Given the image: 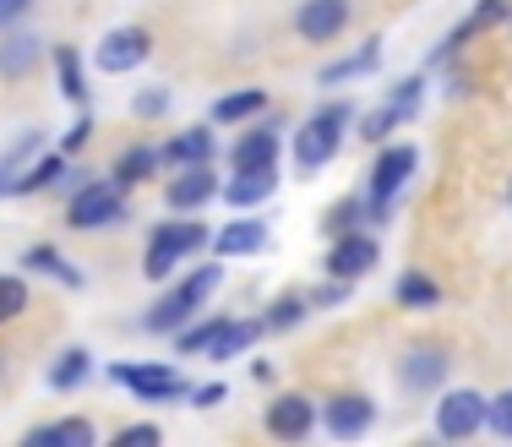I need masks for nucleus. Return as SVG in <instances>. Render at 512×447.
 <instances>
[{
    "label": "nucleus",
    "mask_w": 512,
    "mask_h": 447,
    "mask_svg": "<svg viewBox=\"0 0 512 447\" xmlns=\"http://www.w3.org/2000/svg\"><path fill=\"white\" fill-rule=\"evenodd\" d=\"M344 131H349V104H327V110H316L306 126H300V137H295V169L300 175L333 164V153L344 148Z\"/></svg>",
    "instance_id": "nucleus-1"
},
{
    "label": "nucleus",
    "mask_w": 512,
    "mask_h": 447,
    "mask_svg": "<svg viewBox=\"0 0 512 447\" xmlns=\"http://www.w3.org/2000/svg\"><path fill=\"white\" fill-rule=\"evenodd\" d=\"M218 279H224V268H218V262H207V268L191 273V279H180V284L148 311V328H153V333H175L180 322L197 317V311L207 306V295L218 289Z\"/></svg>",
    "instance_id": "nucleus-2"
},
{
    "label": "nucleus",
    "mask_w": 512,
    "mask_h": 447,
    "mask_svg": "<svg viewBox=\"0 0 512 447\" xmlns=\"http://www.w3.org/2000/svg\"><path fill=\"white\" fill-rule=\"evenodd\" d=\"M207 246V229L197 219H180V224H164V229H153V240H148V257H142V273L148 279H169V273L180 268V262L191 257V251H202Z\"/></svg>",
    "instance_id": "nucleus-3"
},
{
    "label": "nucleus",
    "mask_w": 512,
    "mask_h": 447,
    "mask_svg": "<svg viewBox=\"0 0 512 447\" xmlns=\"http://www.w3.org/2000/svg\"><path fill=\"white\" fill-rule=\"evenodd\" d=\"M414 164H420V153H414L409 142H393V148L376 153V164H371V219H376V224L393 213V197L409 186Z\"/></svg>",
    "instance_id": "nucleus-4"
},
{
    "label": "nucleus",
    "mask_w": 512,
    "mask_h": 447,
    "mask_svg": "<svg viewBox=\"0 0 512 447\" xmlns=\"http://www.w3.org/2000/svg\"><path fill=\"white\" fill-rule=\"evenodd\" d=\"M120 213H126V191L115 180H93V186H82L71 197V224L77 229H109Z\"/></svg>",
    "instance_id": "nucleus-5"
},
{
    "label": "nucleus",
    "mask_w": 512,
    "mask_h": 447,
    "mask_svg": "<svg viewBox=\"0 0 512 447\" xmlns=\"http://www.w3.org/2000/svg\"><path fill=\"white\" fill-rule=\"evenodd\" d=\"M485 409H491V398H480V393H469V388L447 393L442 404H436V437H447V442L474 437V431L485 426Z\"/></svg>",
    "instance_id": "nucleus-6"
},
{
    "label": "nucleus",
    "mask_w": 512,
    "mask_h": 447,
    "mask_svg": "<svg viewBox=\"0 0 512 447\" xmlns=\"http://www.w3.org/2000/svg\"><path fill=\"white\" fill-rule=\"evenodd\" d=\"M153 55V33L148 28H109L104 39H99V50H93V60H99V71H131V66H142V60Z\"/></svg>",
    "instance_id": "nucleus-7"
},
{
    "label": "nucleus",
    "mask_w": 512,
    "mask_h": 447,
    "mask_svg": "<svg viewBox=\"0 0 512 447\" xmlns=\"http://www.w3.org/2000/svg\"><path fill=\"white\" fill-rule=\"evenodd\" d=\"M109 377H115L120 388H131L142 404H164V398L186 393V377L169 371V366H109Z\"/></svg>",
    "instance_id": "nucleus-8"
},
{
    "label": "nucleus",
    "mask_w": 512,
    "mask_h": 447,
    "mask_svg": "<svg viewBox=\"0 0 512 447\" xmlns=\"http://www.w3.org/2000/svg\"><path fill=\"white\" fill-rule=\"evenodd\" d=\"M164 197H169V208H175V213H197L213 197H224V186H218L213 164H186V169H175V180L164 186Z\"/></svg>",
    "instance_id": "nucleus-9"
},
{
    "label": "nucleus",
    "mask_w": 512,
    "mask_h": 447,
    "mask_svg": "<svg viewBox=\"0 0 512 447\" xmlns=\"http://www.w3.org/2000/svg\"><path fill=\"white\" fill-rule=\"evenodd\" d=\"M376 262H382V251H376L371 235H360V229H349V235H333V251H327V273L333 279H360V273H376Z\"/></svg>",
    "instance_id": "nucleus-10"
},
{
    "label": "nucleus",
    "mask_w": 512,
    "mask_h": 447,
    "mask_svg": "<svg viewBox=\"0 0 512 447\" xmlns=\"http://www.w3.org/2000/svg\"><path fill=\"white\" fill-rule=\"evenodd\" d=\"M316 426V404L306 393H278L273 404H267V431H273L278 442H306Z\"/></svg>",
    "instance_id": "nucleus-11"
},
{
    "label": "nucleus",
    "mask_w": 512,
    "mask_h": 447,
    "mask_svg": "<svg viewBox=\"0 0 512 447\" xmlns=\"http://www.w3.org/2000/svg\"><path fill=\"white\" fill-rule=\"evenodd\" d=\"M295 28H300L306 44L338 39V33L349 28V0H306V6L295 11Z\"/></svg>",
    "instance_id": "nucleus-12"
},
{
    "label": "nucleus",
    "mask_w": 512,
    "mask_h": 447,
    "mask_svg": "<svg viewBox=\"0 0 512 447\" xmlns=\"http://www.w3.org/2000/svg\"><path fill=\"white\" fill-rule=\"evenodd\" d=\"M327 431L333 437H365L371 431V420H376V409H371V398H360V393H338L333 404H327Z\"/></svg>",
    "instance_id": "nucleus-13"
},
{
    "label": "nucleus",
    "mask_w": 512,
    "mask_h": 447,
    "mask_svg": "<svg viewBox=\"0 0 512 447\" xmlns=\"http://www.w3.org/2000/svg\"><path fill=\"white\" fill-rule=\"evenodd\" d=\"M158 164H169V169L213 164V131H207V126H191V131H180V137H169L164 148H158Z\"/></svg>",
    "instance_id": "nucleus-14"
},
{
    "label": "nucleus",
    "mask_w": 512,
    "mask_h": 447,
    "mask_svg": "<svg viewBox=\"0 0 512 447\" xmlns=\"http://www.w3.org/2000/svg\"><path fill=\"white\" fill-rule=\"evenodd\" d=\"M398 377H404L409 393H431V388H442V377H447V355L442 349H409Z\"/></svg>",
    "instance_id": "nucleus-15"
},
{
    "label": "nucleus",
    "mask_w": 512,
    "mask_h": 447,
    "mask_svg": "<svg viewBox=\"0 0 512 447\" xmlns=\"http://www.w3.org/2000/svg\"><path fill=\"white\" fill-rule=\"evenodd\" d=\"M262 246H267V224L262 219H235V224H224L213 235L218 257H256Z\"/></svg>",
    "instance_id": "nucleus-16"
},
{
    "label": "nucleus",
    "mask_w": 512,
    "mask_h": 447,
    "mask_svg": "<svg viewBox=\"0 0 512 447\" xmlns=\"http://www.w3.org/2000/svg\"><path fill=\"white\" fill-rule=\"evenodd\" d=\"M273 191H278L273 169H235V180L224 186V197L235 202V208H256V202H267Z\"/></svg>",
    "instance_id": "nucleus-17"
},
{
    "label": "nucleus",
    "mask_w": 512,
    "mask_h": 447,
    "mask_svg": "<svg viewBox=\"0 0 512 447\" xmlns=\"http://www.w3.org/2000/svg\"><path fill=\"white\" fill-rule=\"evenodd\" d=\"M256 333H262V322H235V317H224V322H218V333L207 338L202 355H207V360H229V355H240V349H246Z\"/></svg>",
    "instance_id": "nucleus-18"
},
{
    "label": "nucleus",
    "mask_w": 512,
    "mask_h": 447,
    "mask_svg": "<svg viewBox=\"0 0 512 447\" xmlns=\"http://www.w3.org/2000/svg\"><path fill=\"white\" fill-rule=\"evenodd\" d=\"M33 66H39V39H33V33L0 39V77H28Z\"/></svg>",
    "instance_id": "nucleus-19"
},
{
    "label": "nucleus",
    "mask_w": 512,
    "mask_h": 447,
    "mask_svg": "<svg viewBox=\"0 0 512 447\" xmlns=\"http://www.w3.org/2000/svg\"><path fill=\"white\" fill-rule=\"evenodd\" d=\"M88 442H93L88 420H55V426L28 431V447H88Z\"/></svg>",
    "instance_id": "nucleus-20"
},
{
    "label": "nucleus",
    "mask_w": 512,
    "mask_h": 447,
    "mask_svg": "<svg viewBox=\"0 0 512 447\" xmlns=\"http://www.w3.org/2000/svg\"><path fill=\"white\" fill-rule=\"evenodd\" d=\"M267 110V93L262 88H240V93H224V99L213 104V120L218 126H235V120H251Z\"/></svg>",
    "instance_id": "nucleus-21"
},
{
    "label": "nucleus",
    "mask_w": 512,
    "mask_h": 447,
    "mask_svg": "<svg viewBox=\"0 0 512 447\" xmlns=\"http://www.w3.org/2000/svg\"><path fill=\"white\" fill-rule=\"evenodd\" d=\"M55 71H60V93H66V99L77 104V110H88L93 93H88V77H82V55L60 44V50H55Z\"/></svg>",
    "instance_id": "nucleus-22"
},
{
    "label": "nucleus",
    "mask_w": 512,
    "mask_h": 447,
    "mask_svg": "<svg viewBox=\"0 0 512 447\" xmlns=\"http://www.w3.org/2000/svg\"><path fill=\"white\" fill-rule=\"evenodd\" d=\"M273 159H278L273 131H251V137L235 142V169H273Z\"/></svg>",
    "instance_id": "nucleus-23"
},
{
    "label": "nucleus",
    "mask_w": 512,
    "mask_h": 447,
    "mask_svg": "<svg viewBox=\"0 0 512 447\" xmlns=\"http://www.w3.org/2000/svg\"><path fill=\"white\" fill-rule=\"evenodd\" d=\"M153 169H158V153H153V148H126V153L115 159V186L131 191V186H142Z\"/></svg>",
    "instance_id": "nucleus-24"
},
{
    "label": "nucleus",
    "mask_w": 512,
    "mask_h": 447,
    "mask_svg": "<svg viewBox=\"0 0 512 447\" xmlns=\"http://www.w3.org/2000/svg\"><path fill=\"white\" fill-rule=\"evenodd\" d=\"M306 311H311V300L300 295V289H295V295H278L273 306L262 311V333H284V328H295V322L306 317Z\"/></svg>",
    "instance_id": "nucleus-25"
},
{
    "label": "nucleus",
    "mask_w": 512,
    "mask_h": 447,
    "mask_svg": "<svg viewBox=\"0 0 512 447\" xmlns=\"http://www.w3.org/2000/svg\"><path fill=\"white\" fill-rule=\"evenodd\" d=\"M502 17H507V0H480V6H474V17L463 22V28L453 33V39H447V50H442V60L453 55V50H458L463 39H474V33H485V28H491V22H502Z\"/></svg>",
    "instance_id": "nucleus-26"
},
{
    "label": "nucleus",
    "mask_w": 512,
    "mask_h": 447,
    "mask_svg": "<svg viewBox=\"0 0 512 447\" xmlns=\"http://www.w3.org/2000/svg\"><path fill=\"white\" fill-rule=\"evenodd\" d=\"M88 366H93L88 349H66V355L55 360V371H50V388H55V393H71L82 377H88Z\"/></svg>",
    "instance_id": "nucleus-27"
},
{
    "label": "nucleus",
    "mask_w": 512,
    "mask_h": 447,
    "mask_svg": "<svg viewBox=\"0 0 512 447\" xmlns=\"http://www.w3.org/2000/svg\"><path fill=\"white\" fill-rule=\"evenodd\" d=\"M28 268H44V273H55V279L66 284V289H82V268H71V262L60 257L55 246H33V251H28Z\"/></svg>",
    "instance_id": "nucleus-28"
},
{
    "label": "nucleus",
    "mask_w": 512,
    "mask_h": 447,
    "mask_svg": "<svg viewBox=\"0 0 512 447\" xmlns=\"http://www.w3.org/2000/svg\"><path fill=\"white\" fill-rule=\"evenodd\" d=\"M365 71H376V44H365L355 60H338V66H327V71H322V82H327V88H338V82L365 77Z\"/></svg>",
    "instance_id": "nucleus-29"
},
{
    "label": "nucleus",
    "mask_w": 512,
    "mask_h": 447,
    "mask_svg": "<svg viewBox=\"0 0 512 447\" xmlns=\"http://www.w3.org/2000/svg\"><path fill=\"white\" fill-rule=\"evenodd\" d=\"M398 300H404V306H436L442 289L425 279V273H404V279H398Z\"/></svg>",
    "instance_id": "nucleus-30"
},
{
    "label": "nucleus",
    "mask_w": 512,
    "mask_h": 447,
    "mask_svg": "<svg viewBox=\"0 0 512 447\" xmlns=\"http://www.w3.org/2000/svg\"><path fill=\"white\" fill-rule=\"evenodd\" d=\"M22 311H28V284H22V279H0V328L17 322Z\"/></svg>",
    "instance_id": "nucleus-31"
},
{
    "label": "nucleus",
    "mask_w": 512,
    "mask_h": 447,
    "mask_svg": "<svg viewBox=\"0 0 512 447\" xmlns=\"http://www.w3.org/2000/svg\"><path fill=\"white\" fill-rule=\"evenodd\" d=\"M360 197H344V202H333L327 208V235H349V229H360Z\"/></svg>",
    "instance_id": "nucleus-32"
},
{
    "label": "nucleus",
    "mask_w": 512,
    "mask_h": 447,
    "mask_svg": "<svg viewBox=\"0 0 512 447\" xmlns=\"http://www.w3.org/2000/svg\"><path fill=\"white\" fill-rule=\"evenodd\" d=\"M60 169H66L60 159H44L39 169H28V175H22V180H17V186H11V191H50L55 180H60Z\"/></svg>",
    "instance_id": "nucleus-33"
},
{
    "label": "nucleus",
    "mask_w": 512,
    "mask_h": 447,
    "mask_svg": "<svg viewBox=\"0 0 512 447\" xmlns=\"http://www.w3.org/2000/svg\"><path fill=\"white\" fill-rule=\"evenodd\" d=\"M398 120H404V110H393V104H387V110H376V115H371V120H365V126H360V137H365V142H382L387 131L398 126Z\"/></svg>",
    "instance_id": "nucleus-34"
},
{
    "label": "nucleus",
    "mask_w": 512,
    "mask_h": 447,
    "mask_svg": "<svg viewBox=\"0 0 512 447\" xmlns=\"http://www.w3.org/2000/svg\"><path fill=\"white\" fill-rule=\"evenodd\" d=\"M485 426H491L496 437H512V393L491 398V409H485Z\"/></svg>",
    "instance_id": "nucleus-35"
},
{
    "label": "nucleus",
    "mask_w": 512,
    "mask_h": 447,
    "mask_svg": "<svg viewBox=\"0 0 512 447\" xmlns=\"http://www.w3.org/2000/svg\"><path fill=\"white\" fill-rule=\"evenodd\" d=\"M169 104H175V99H169V88H142V93H137V115H142V120H158Z\"/></svg>",
    "instance_id": "nucleus-36"
},
{
    "label": "nucleus",
    "mask_w": 512,
    "mask_h": 447,
    "mask_svg": "<svg viewBox=\"0 0 512 447\" xmlns=\"http://www.w3.org/2000/svg\"><path fill=\"white\" fill-rule=\"evenodd\" d=\"M218 322H224V317H202L197 328H186V333H180V349H186V355H197V349H207V338L218 333Z\"/></svg>",
    "instance_id": "nucleus-37"
},
{
    "label": "nucleus",
    "mask_w": 512,
    "mask_h": 447,
    "mask_svg": "<svg viewBox=\"0 0 512 447\" xmlns=\"http://www.w3.org/2000/svg\"><path fill=\"white\" fill-rule=\"evenodd\" d=\"M164 442V431L158 426H126V431H115V447H158Z\"/></svg>",
    "instance_id": "nucleus-38"
},
{
    "label": "nucleus",
    "mask_w": 512,
    "mask_h": 447,
    "mask_svg": "<svg viewBox=\"0 0 512 447\" xmlns=\"http://www.w3.org/2000/svg\"><path fill=\"white\" fill-rule=\"evenodd\" d=\"M88 137H93V120H88V115H82V120H77V126H71V131H66V142H60V153H82V148H88Z\"/></svg>",
    "instance_id": "nucleus-39"
},
{
    "label": "nucleus",
    "mask_w": 512,
    "mask_h": 447,
    "mask_svg": "<svg viewBox=\"0 0 512 447\" xmlns=\"http://www.w3.org/2000/svg\"><path fill=\"white\" fill-rule=\"evenodd\" d=\"M414 99H420V77H409V82H398V88H393V110H414Z\"/></svg>",
    "instance_id": "nucleus-40"
},
{
    "label": "nucleus",
    "mask_w": 512,
    "mask_h": 447,
    "mask_svg": "<svg viewBox=\"0 0 512 447\" xmlns=\"http://www.w3.org/2000/svg\"><path fill=\"white\" fill-rule=\"evenodd\" d=\"M191 398H197V409H213V404H224V398H229V388H224V382H207V388H197Z\"/></svg>",
    "instance_id": "nucleus-41"
},
{
    "label": "nucleus",
    "mask_w": 512,
    "mask_h": 447,
    "mask_svg": "<svg viewBox=\"0 0 512 447\" xmlns=\"http://www.w3.org/2000/svg\"><path fill=\"white\" fill-rule=\"evenodd\" d=\"M28 6H33V0H0V28L22 22V17H28Z\"/></svg>",
    "instance_id": "nucleus-42"
},
{
    "label": "nucleus",
    "mask_w": 512,
    "mask_h": 447,
    "mask_svg": "<svg viewBox=\"0 0 512 447\" xmlns=\"http://www.w3.org/2000/svg\"><path fill=\"white\" fill-rule=\"evenodd\" d=\"M0 191H6V175H0Z\"/></svg>",
    "instance_id": "nucleus-43"
},
{
    "label": "nucleus",
    "mask_w": 512,
    "mask_h": 447,
    "mask_svg": "<svg viewBox=\"0 0 512 447\" xmlns=\"http://www.w3.org/2000/svg\"><path fill=\"white\" fill-rule=\"evenodd\" d=\"M507 202H512V186H507Z\"/></svg>",
    "instance_id": "nucleus-44"
},
{
    "label": "nucleus",
    "mask_w": 512,
    "mask_h": 447,
    "mask_svg": "<svg viewBox=\"0 0 512 447\" xmlns=\"http://www.w3.org/2000/svg\"><path fill=\"white\" fill-rule=\"evenodd\" d=\"M0 371H6V366H0Z\"/></svg>",
    "instance_id": "nucleus-45"
}]
</instances>
